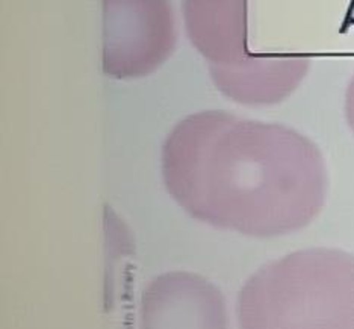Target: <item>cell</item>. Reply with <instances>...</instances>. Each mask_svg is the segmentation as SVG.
Returning <instances> with one entry per match:
<instances>
[{
    "instance_id": "cell-1",
    "label": "cell",
    "mask_w": 354,
    "mask_h": 329,
    "mask_svg": "<svg viewBox=\"0 0 354 329\" xmlns=\"http://www.w3.org/2000/svg\"><path fill=\"white\" fill-rule=\"evenodd\" d=\"M167 191L191 217L257 238L300 231L324 208V157L280 123L207 109L182 118L164 141Z\"/></svg>"
},
{
    "instance_id": "cell-2",
    "label": "cell",
    "mask_w": 354,
    "mask_h": 329,
    "mask_svg": "<svg viewBox=\"0 0 354 329\" xmlns=\"http://www.w3.org/2000/svg\"><path fill=\"white\" fill-rule=\"evenodd\" d=\"M243 329H354V255L313 247L270 261L239 294Z\"/></svg>"
},
{
    "instance_id": "cell-3",
    "label": "cell",
    "mask_w": 354,
    "mask_h": 329,
    "mask_svg": "<svg viewBox=\"0 0 354 329\" xmlns=\"http://www.w3.org/2000/svg\"><path fill=\"white\" fill-rule=\"evenodd\" d=\"M247 12V0H183L187 35L207 61L215 87L243 105H274L299 88L310 60L253 53Z\"/></svg>"
},
{
    "instance_id": "cell-4",
    "label": "cell",
    "mask_w": 354,
    "mask_h": 329,
    "mask_svg": "<svg viewBox=\"0 0 354 329\" xmlns=\"http://www.w3.org/2000/svg\"><path fill=\"white\" fill-rule=\"evenodd\" d=\"M170 0H103V73L118 81L149 76L176 51Z\"/></svg>"
},
{
    "instance_id": "cell-5",
    "label": "cell",
    "mask_w": 354,
    "mask_h": 329,
    "mask_svg": "<svg viewBox=\"0 0 354 329\" xmlns=\"http://www.w3.org/2000/svg\"><path fill=\"white\" fill-rule=\"evenodd\" d=\"M144 329H226L221 292L191 272H168L142 294Z\"/></svg>"
},
{
    "instance_id": "cell-6",
    "label": "cell",
    "mask_w": 354,
    "mask_h": 329,
    "mask_svg": "<svg viewBox=\"0 0 354 329\" xmlns=\"http://www.w3.org/2000/svg\"><path fill=\"white\" fill-rule=\"evenodd\" d=\"M345 117H347L348 126L354 134V75L347 87V93H345Z\"/></svg>"
}]
</instances>
